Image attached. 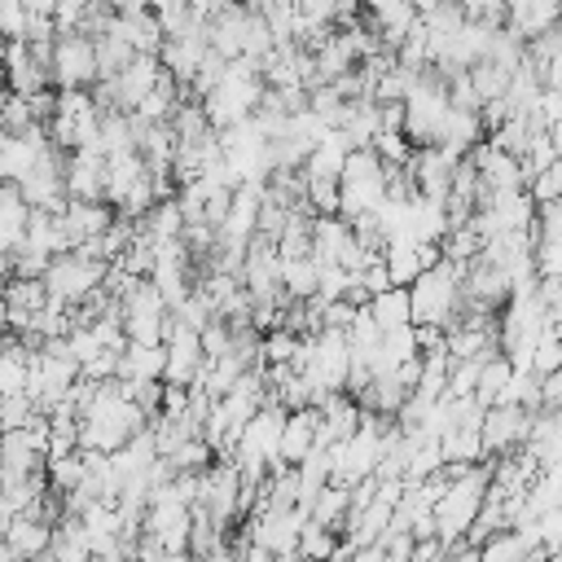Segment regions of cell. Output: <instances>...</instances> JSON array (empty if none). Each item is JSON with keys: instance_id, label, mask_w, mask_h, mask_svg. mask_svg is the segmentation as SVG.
I'll return each instance as SVG.
<instances>
[{"instance_id": "obj_3", "label": "cell", "mask_w": 562, "mask_h": 562, "mask_svg": "<svg viewBox=\"0 0 562 562\" xmlns=\"http://www.w3.org/2000/svg\"><path fill=\"white\" fill-rule=\"evenodd\" d=\"M101 277H105V263H92V259H79L75 250L70 255H57V259H48V268H44V294L53 299V303H61V307H79L92 290H101Z\"/></svg>"}, {"instance_id": "obj_27", "label": "cell", "mask_w": 562, "mask_h": 562, "mask_svg": "<svg viewBox=\"0 0 562 562\" xmlns=\"http://www.w3.org/2000/svg\"><path fill=\"white\" fill-rule=\"evenodd\" d=\"M35 417V404L26 395H0V435L4 430H22Z\"/></svg>"}, {"instance_id": "obj_24", "label": "cell", "mask_w": 562, "mask_h": 562, "mask_svg": "<svg viewBox=\"0 0 562 562\" xmlns=\"http://www.w3.org/2000/svg\"><path fill=\"white\" fill-rule=\"evenodd\" d=\"M527 198L536 202V206H549V202H558V193H562V162H553V167H544V171H536L527 184Z\"/></svg>"}, {"instance_id": "obj_28", "label": "cell", "mask_w": 562, "mask_h": 562, "mask_svg": "<svg viewBox=\"0 0 562 562\" xmlns=\"http://www.w3.org/2000/svg\"><path fill=\"white\" fill-rule=\"evenodd\" d=\"M382 176V162L373 149H351L347 162H342V176L338 180H378Z\"/></svg>"}, {"instance_id": "obj_13", "label": "cell", "mask_w": 562, "mask_h": 562, "mask_svg": "<svg viewBox=\"0 0 562 562\" xmlns=\"http://www.w3.org/2000/svg\"><path fill=\"white\" fill-rule=\"evenodd\" d=\"M347 509H351L347 487H321L316 501H312V509H307V522H312V527H325V531H334V536H342Z\"/></svg>"}, {"instance_id": "obj_7", "label": "cell", "mask_w": 562, "mask_h": 562, "mask_svg": "<svg viewBox=\"0 0 562 562\" xmlns=\"http://www.w3.org/2000/svg\"><path fill=\"white\" fill-rule=\"evenodd\" d=\"M66 198L70 202H101V184H105V158L101 149H75L66 154Z\"/></svg>"}, {"instance_id": "obj_29", "label": "cell", "mask_w": 562, "mask_h": 562, "mask_svg": "<svg viewBox=\"0 0 562 562\" xmlns=\"http://www.w3.org/2000/svg\"><path fill=\"white\" fill-rule=\"evenodd\" d=\"M22 26H26V9L18 0H0V40L4 44L22 40Z\"/></svg>"}, {"instance_id": "obj_5", "label": "cell", "mask_w": 562, "mask_h": 562, "mask_svg": "<svg viewBox=\"0 0 562 562\" xmlns=\"http://www.w3.org/2000/svg\"><path fill=\"white\" fill-rule=\"evenodd\" d=\"M527 426H531V413H527V408H514V404H492V408H483V417H479L483 461H496V457L522 448V443H527Z\"/></svg>"}, {"instance_id": "obj_4", "label": "cell", "mask_w": 562, "mask_h": 562, "mask_svg": "<svg viewBox=\"0 0 562 562\" xmlns=\"http://www.w3.org/2000/svg\"><path fill=\"white\" fill-rule=\"evenodd\" d=\"M97 83V61H92V40L83 35H57L48 53V88H92Z\"/></svg>"}, {"instance_id": "obj_26", "label": "cell", "mask_w": 562, "mask_h": 562, "mask_svg": "<svg viewBox=\"0 0 562 562\" xmlns=\"http://www.w3.org/2000/svg\"><path fill=\"white\" fill-rule=\"evenodd\" d=\"M198 347H202V360H206V364H211V360H224L228 347H233V329H228L224 321H211V325L198 334Z\"/></svg>"}, {"instance_id": "obj_17", "label": "cell", "mask_w": 562, "mask_h": 562, "mask_svg": "<svg viewBox=\"0 0 562 562\" xmlns=\"http://www.w3.org/2000/svg\"><path fill=\"white\" fill-rule=\"evenodd\" d=\"M505 378H509V360L505 356H492V360H483V369H479V382H474V404L479 408H492L496 400H501V391H505Z\"/></svg>"}, {"instance_id": "obj_23", "label": "cell", "mask_w": 562, "mask_h": 562, "mask_svg": "<svg viewBox=\"0 0 562 562\" xmlns=\"http://www.w3.org/2000/svg\"><path fill=\"white\" fill-rule=\"evenodd\" d=\"M303 206L312 215H338V180H307L303 176Z\"/></svg>"}, {"instance_id": "obj_11", "label": "cell", "mask_w": 562, "mask_h": 562, "mask_svg": "<svg viewBox=\"0 0 562 562\" xmlns=\"http://www.w3.org/2000/svg\"><path fill=\"white\" fill-rule=\"evenodd\" d=\"M347 154H351V145L342 140V132H325V136L312 145V154L303 158V176H307V180H338Z\"/></svg>"}, {"instance_id": "obj_18", "label": "cell", "mask_w": 562, "mask_h": 562, "mask_svg": "<svg viewBox=\"0 0 562 562\" xmlns=\"http://www.w3.org/2000/svg\"><path fill=\"white\" fill-rule=\"evenodd\" d=\"M465 75H470V88H474L479 105L501 101V97H505V88H509V70H501V66H492V61H474Z\"/></svg>"}, {"instance_id": "obj_6", "label": "cell", "mask_w": 562, "mask_h": 562, "mask_svg": "<svg viewBox=\"0 0 562 562\" xmlns=\"http://www.w3.org/2000/svg\"><path fill=\"white\" fill-rule=\"evenodd\" d=\"M110 224H114V211L105 202H70L66 198V206L57 211V228H61V237H66L70 250L83 246V241H92V237H101Z\"/></svg>"}, {"instance_id": "obj_32", "label": "cell", "mask_w": 562, "mask_h": 562, "mask_svg": "<svg viewBox=\"0 0 562 562\" xmlns=\"http://www.w3.org/2000/svg\"><path fill=\"white\" fill-rule=\"evenodd\" d=\"M536 395H540V408H558V400H562V373L540 378L536 382Z\"/></svg>"}, {"instance_id": "obj_22", "label": "cell", "mask_w": 562, "mask_h": 562, "mask_svg": "<svg viewBox=\"0 0 562 562\" xmlns=\"http://www.w3.org/2000/svg\"><path fill=\"white\" fill-rule=\"evenodd\" d=\"M97 149H101V158H110V154H123V149H132V123H127V114H101Z\"/></svg>"}, {"instance_id": "obj_12", "label": "cell", "mask_w": 562, "mask_h": 562, "mask_svg": "<svg viewBox=\"0 0 562 562\" xmlns=\"http://www.w3.org/2000/svg\"><path fill=\"white\" fill-rule=\"evenodd\" d=\"M119 382H162V347H123Z\"/></svg>"}, {"instance_id": "obj_34", "label": "cell", "mask_w": 562, "mask_h": 562, "mask_svg": "<svg viewBox=\"0 0 562 562\" xmlns=\"http://www.w3.org/2000/svg\"><path fill=\"white\" fill-rule=\"evenodd\" d=\"M4 316L9 312H4V277H0V334H4Z\"/></svg>"}, {"instance_id": "obj_30", "label": "cell", "mask_w": 562, "mask_h": 562, "mask_svg": "<svg viewBox=\"0 0 562 562\" xmlns=\"http://www.w3.org/2000/svg\"><path fill=\"white\" fill-rule=\"evenodd\" d=\"M356 285L364 290V299H378V294H386V290H391V281H386V268H382V255H378V259H373V263H369V268L356 277Z\"/></svg>"}, {"instance_id": "obj_31", "label": "cell", "mask_w": 562, "mask_h": 562, "mask_svg": "<svg viewBox=\"0 0 562 562\" xmlns=\"http://www.w3.org/2000/svg\"><path fill=\"white\" fill-rule=\"evenodd\" d=\"M184 408H189V386H162L158 413H162V417H184Z\"/></svg>"}, {"instance_id": "obj_8", "label": "cell", "mask_w": 562, "mask_h": 562, "mask_svg": "<svg viewBox=\"0 0 562 562\" xmlns=\"http://www.w3.org/2000/svg\"><path fill=\"white\" fill-rule=\"evenodd\" d=\"M558 18H562V9L553 0H514V4H505V31H514L522 44L536 40L540 31L558 26Z\"/></svg>"}, {"instance_id": "obj_25", "label": "cell", "mask_w": 562, "mask_h": 562, "mask_svg": "<svg viewBox=\"0 0 562 562\" xmlns=\"http://www.w3.org/2000/svg\"><path fill=\"white\" fill-rule=\"evenodd\" d=\"M162 461H167L176 474H184V470H206V465L215 461V452H211L202 439H184V443H180L171 457H162Z\"/></svg>"}, {"instance_id": "obj_10", "label": "cell", "mask_w": 562, "mask_h": 562, "mask_svg": "<svg viewBox=\"0 0 562 562\" xmlns=\"http://www.w3.org/2000/svg\"><path fill=\"white\" fill-rule=\"evenodd\" d=\"M312 439H316V413H312V408L285 413L281 443H277V461H281V465H299V461L312 452Z\"/></svg>"}, {"instance_id": "obj_14", "label": "cell", "mask_w": 562, "mask_h": 562, "mask_svg": "<svg viewBox=\"0 0 562 562\" xmlns=\"http://www.w3.org/2000/svg\"><path fill=\"white\" fill-rule=\"evenodd\" d=\"M382 268H386V281L408 290L417 277H422V259H417V246H404V241H386L382 246Z\"/></svg>"}, {"instance_id": "obj_1", "label": "cell", "mask_w": 562, "mask_h": 562, "mask_svg": "<svg viewBox=\"0 0 562 562\" xmlns=\"http://www.w3.org/2000/svg\"><path fill=\"white\" fill-rule=\"evenodd\" d=\"M483 492H487V461L465 465L457 479H448V492L430 505V531L443 549L465 540V531H470V522L483 505Z\"/></svg>"}, {"instance_id": "obj_20", "label": "cell", "mask_w": 562, "mask_h": 562, "mask_svg": "<svg viewBox=\"0 0 562 562\" xmlns=\"http://www.w3.org/2000/svg\"><path fill=\"white\" fill-rule=\"evenodd\" d=\"M483 140H487L492 149L509 154V158H522V154H527V145H531V132H527V123H522V119H514V114H509V119H505L501 127H492Z\"/></svg>"}, {"instance_id": "obj_21", "label": "cell", "mask_w": 562, "mask_h": 562, "mask_svg": "<svg viewBox=\"0 0 562 562\" xmlns=\"http://www.w3.org/2000/svg\"><path fill=\"white\" fill-rule=\"evenodd\" d=\"M558 364H562L558 321H544V329H540V342H536V351H531V373H536V378H549V373H558Z\"/></svg>"}, {"instance_id": "obj_15", "label": "cell", "mask_w": 562, "mask_h": 562, "mask_svg": "<svg viewBox=\"0 0 562 562\" xmlns=\"http://www.w3.org/2000/svg\"><path fill=\"white\" fill-rule=\"evenodd\" d=\"M281 294L285 303H307L316 294V263L303 259H281Z\"/></svg>"}, {"instance_id": "obj_36", "label": "cell", "mask_w": 562, "mask_h": 562, "mask_svg": "<svg viewBox=\"0 0 562 562\" xmlns=\"http://www.w3.org/2000/svg\"><path fill=\"white\" fill-rule=\"evenodd\" d=\"M0 101H4V70H0Z\"/></svg>"}, {"instance_id": "obj_35", "label": "cell", "mask_w": 562, "mask_h": 562, "mask_svg": "<svg viewBox=\"0 0 562 562\" xmlns=\"http://www.w3.org/2000/svg\"><path fill=\"white\" fill-rule=\"evenodd\" d=\"M0 562H18V558H13V553H9L4 544H0Z\"/></svg>"}, {"instance_id": "obj_16", "label": "cell", "mask_w": 562, "mask_h": 562, "mask_svg": "<svg viewBox=\"0 0 562 562\" xmlns=\"http://www.w3.org/2000/svg\"><path fill=\"white\" fill-rule=\"evenodd\" d=\"M364 307H369V316H373L378 329H400V325H408V290H400V285H391L386 294L369 299Z\"/></svg>"}, {"instance_id": "obj_33", "label": "cell", "mask_w": 562, "mask_h": 562, "mask_svg": "<svg viewBox=\"0 0 562 562\" xmlns=\"http://www.w3.org/2000/svg\"><path fill=\"white\" fill-rule=\"evenodd\" d=\"M88 562H127V558H123V553H92Z\"/></svg>"}, {"instance_id": "obj_2", "label": "cell", "mask_w": 562, "mask_h": 562, "mask_svg": "<svg viewBox=\"0 0 562 562\" xmlns=\"http://www.w3.org/2000/svg\"><path fill=\"white\" fill-rule=\"evenodd\" d=\"M461 272H465V263H443V259L435 268H426L408 285V325L448 329L452 307H457V290H461Z\"/></svg>"}, {"instance_id": "obj_19", "label": "cell", "mask_w": 562, "mask_h": 562, "mask_svg": "<svg viewBox=\"0 0 562 562\" xmlns=\"http://www.w3.org/2000/svg\"><path fill=\"white\" fill-rule=\"evenodd\" d=\"M136 53L132 48H123L119 40H110V35H101V40H92V61H97V83H110L127 61H132Z\"/></svg>"}, {"instance_id": "obj_9", "label": "cell", "mask_w": 562, "mask_h": 562, "mask_svg": "<svg viewBox=\"0 0 562 562\" xmlns=\"http://www.w3.org/2000/svg\"><path fill=\"white\" fill-rule=\"evenodd\" d=\"M48 540H53V527H44V522H35V518H13L9 527H4V536H0V544L18 558V562H35V558H44L48 553Z\"/></svg>"}]
</instances>
